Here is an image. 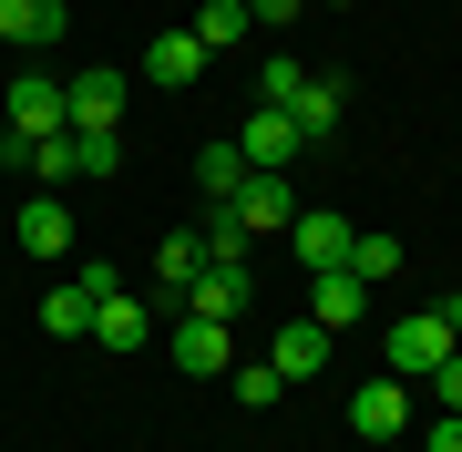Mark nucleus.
<instances>
[{"label":"nucleus","instance_id":"5","mask_svg":"<svg viewBox=\"0 0 462 452\" xmlns=\"http://www.w3.org/2000/svg\"><path fill=\"white\" fill-rule=\"evenodd\" d=\"M236 154H247V175H288L298 154H309V134H298L278 103H257V114H247V134H236Z\"/></svg>","mask_w":462,"mask_h":452},{"label":"nucleus","instance_id":"10","mask_svg":"<svg viewBox=\"0 0 462 452\" xmlns=\"http://www.w3.org/2000/svg\"><path fill=\"white\" fill-rule=\"evenodd\" d=\"M206 278V247L196 226H165V247H154V309H185V288Z\"/></svg>","mask_w":462,"mask_h":452},{"label":"nucleus","instance_id":"17","mask_svg":"<svg viewBox=\"0 0 462 452\" xmlns=\"http://www.w3.org/2000/svg\"><path fill=\"white\" fill-rule=\"evenodd\" d=\"M206 62H216V51H206L196 32H165V42H154V51H144V72H154V83H165V93H185V83H196V72H206Z\"/></svg>","mask_w":462,"mask_h":452},{"label":"nucleus","instance_id":"21","mask_svg":"<svg viewBox=\"0 0 462 452\" xmlns=\"http://www.w3.org/2000/svg\"><path fill=\"white\" fill-rule=\"evenodd\" d=\"M185 32H196L206 51H236V42H247V0H206V11L185 21Z\"/></svg>","mask_w":462,"mask_h":452},{"label":"nucleus","instance_id":"31","mask_svg":"<svg viewBox=\"0 0 462 452\" xmlns=\"http://www.w3.org/2000/svg\"><path fill=\"white\" fill-rule=\"evenodd\" d=\"M11 154H21V134H11V114H0V165H11Z\"/></svg>","mask_w":462,"mask_h":452},{"label":"nucleus","instance_id":"27","mask_svg":"<svg viewBox=\"0 0 462 452\" xmlns=\"http://www.w3.org/2000/svg\"><path fill=\"white\" fill-rule=\"evenodd\" d=\"M298 11H309V0H247V32H288Z\"/></svg>","mask_w":462,"mask_h":452},{"label":"nucleus","instance_id":"22","mask_svg":"<svg viewBox=\"0 0 462 452\" xmlns=\"http://www.w3.org/2000/svg\"><path fill=\"white\" fill-rule=\"evenodd\" d=\"M42 329H51V339H93V299H83V288L62 278V288L42 299Z\"/></svg>","mask_w":462,"mask_h":452},{"label":"nucleus","instance_id":"7","mask_svg":"<svg viewBox=\"0 0 462 452\" xmlns=\"http://www.w3.org/2000/svg\"><path fill=\"white\" fill-rule=\"evenodd\" d=\"M349 236H360V226H349V217H329V206H298V217H288V247H298V268H349Z\"/></svg>","mask_w":462,"mask_h":452},{"label":"nucleus","instance_id":"25","mask_svg":"<svg viewBox=\"0 0 462 452\" xmlns=\"http://www.w3.org/2000/svg\"><path fill=\"white\" fill-rule=\"evenodd\" d=\"M298 83H309V62H288V51H278V62H257V93H267V103H288Z\"/></svg>","mask_w":462,"mask_h":452},{"label":"nucleus","instance_id":"6","mask_svg":"<svg viewBox=\"0 0 462 452\" xmlns=\"http://www.w3.org/2000/svg\"><path fill=\"white\" fill-rule=\"evenodd\" d=\"M0 114H11V134H21V144L62 134V72H21V83L0 93Z\"/></svg>","mask_w":462,"mask_h":452},{"label":"nucleus","instance_id":"29","mask_svg":"<svg viewBox=\"0 0 462 452\" xmlns=\"http://www.w3.org/2000/svg\"><path fill=\"white\" fill-rule=\"evenodd\" d=\"M421 452H462V411H442V421H431V432H421Z\"/></svg>","mask_w":462,"mask_h":452},{"label":"nucleus","instance_id":"3","mask_svg":"<svg viewBox=\"0 0 462 452\" xmlns=\"http://www.w3.org/2000/svg\"><path fill=\"white\" fill-rule=\"evenodd\" d=\"M349 432H360V452L401 442V432H411V381H360V391H349Z\"/></svg>","mask_w":462,"mask_h":452},{"label":"nucleus","instance_id":"2","mask_svg":"<svg viewBox=\"0 0 462 452\" xmlns=\"http://www.w3.org/2000/svg\"><path fill=\"white\" fill-rule=\"evenodd\" d=\"M452 360V329H442V309H411V318H391V381H431V370Z\"/></svg>","mask_w":462,"mask_h":452},{"label":"nucleus","instance_id":"19","mask_svg":"<svg viewBox=\"0 0 462 452\" xmlns=\"http://www.w3.org/2000/svg\"><path fill=\"white\" fill-rule=\"evenodd\" d=\"M196 247H206V268H247V226H236L226 206H206V217H196Z\"/></svg>","mask_w":462,"mask_h":452},{"label":"nucleus","instance_id":"13","mask_svg":"<svg viewBox=\"0 0 462 452\" xmlns=\"http://www.w3.org/2000/svg\"><path fill=\"white\" fill-rule=\"evenodd\" d=\"M62 0H0V42H11V51H51V42H62Z\"/></svg>","mask_w":462,"mask_h":452},{"label":"nucleus","instance_id":"26","mask_svg":"<svg viewBox=\"0 0 462 452\" xmlns=\"http://www.w3.org/2000/svg\"><path fill=\"white\" fill-rule=\"evenodd\" d=\"M72 154H83V175H114L124 165V134H72Z\"/></svg>","mask_w":462,"mask_h":452},{"label":"nucleus","instance_id":"20","mask_svg":"<svg viewBox=\"0 0 462 452\" xmlns=\"http://www.w3.org/2000/svg\"><path fill=\"white\" fill-rule=\"evenodd\" d=\"M196 185H206V206H226L236 185H247V154L236 144H196Z\"/></svg>","mask_w":462,"mask_h":452},{"label":"nucleus","instance_id":"28","mask_svg":"<svg viewBox=\"0 0 462 452\" xmlns=\"http://www.w3.org/2000/svg\"><path fill=\"white\" fill-rule=\"evenodd\" d=\"M431 401H442V411H462V350H452L442 370H431Z\"/></svg>","mask_w":462,"mask_h":452},{"label":"nucleus","instance_id":"12","mask_svg":"<svg viewBox=\"0 0 462 452\" xmlns=\"http://www.w3.org/2000/svg\"><path fill=\"white\" fill-rule=\"evenodd\" d=\"M247 299H257L247 268H206L196 288H185V318H226V329H236V318H247Z\"/></svg>","mask_w":462,"mask_h":452},{"label":"nucleus","instance_id":"32","mask_svg":"<svg viewBox=\"0 0 462 452\" xmlns=\"http://www.w3.org/2000/svg\"><path fill=\"white\" fill-rule=\"evenodd\" d=\"M319 11H349V0H319Z\"/></svg>","mask_w":462,"mask_h":452},{"label":"nucleus","instance_id":"15","mask_svg":"<svg viewBox=\"0 0 462 452\" xmlns=\"http://www.w3.org/2000/svg\"><path fill=\"white\" fill-rule=\"evenodd\" d=\"M226 217L257 236V226H288V217H298V196H288V175H247V185L226 196Z\"/></svg>","mask_w":462,"mask_h":452},{"label":"nucleus","instance_id":"24","mask_svg":"<svg viewBox=\"0 0 462 452\" xmlns=\"http://www.w3.org/2000/svg\"><path fill=\"white\" fill-rule=\"evenodd\" d=\"M349 268H360V278L380 288V278L401 268V236H370V226H360V236H349Z\"/></svg>","mask_w":462,"mask_h":452},{"label":"nucleus","instance_id":"1","mask_svg":"<svg viewBox=\"0 0 462 452\" xmlns=\"http://www.w3.org/2000/svg\"><path fill=\"white\" fill-rule=\"evenodd\" d=\"M62 124L72 134H124V72H103V62L62 72Z\"/></svg>","mask_w":462,"mask_h":452},{"label":"nucleus","instance_id":"11","mask_svg":"<svg viewBox=\"0 0 462 452\" xmlns=\"http://www.w3.org/2000/svg\"><path fill=\"white\" fill-rule=\"evenodd\" d=\"M360 309H370V278H360V268H319V278H309V318H319L329 339H339Z\"/></svg>","mask_w":462,"mask_h":452},{"label":"nucleus","instance_id":"23","mask_svg":"<svg viewBox=\"0 0 462 452\" xmlns=\"http://www.w3.org/2000/svg\"><path fill=\"white\" fill-rule=\"evenodd\" d=\"M226 391H236L247 411H267V401H278L288 381H278V360H236V370H226Z\"/></svg>","mask_w":462,"mask_h":452},{"label":"nucleus","instance_id":"4","mask_svg":"<svg viewBox=\"0 0 462 452\" xmlns=\"http://www.w3.org/2000/svg\"><path fill=\"white\" fill-rule=\"evenodd\" d=\"M165 360H175V370H196V381H226V370H236V339H226V318H185V309H175Z\"/></svg>","mask_w":462,"mask_h":452},{"label":"nucleus","instance_id":"30","mask_svg":"<svg viewBox=\"0 0 462 452\" xmlns=\"http://www.w3.org/2000/svg\"><path fill=\"white\" fill-rule=\"evenodd\" d=\"M442 329H452V350H462V288H452V299H442Z\"/></svg>","mask_w":462,"mask_h":452},{"label":"nucleus","instance_id":"9","mask_svg":"<svg viewBox=\"0 0 462 452\" xmlns=\"http://www.w3.org/2000/svg\"><path fill=\"white\" fill-rule=\"evenodd\" d=\"M278 114H288L309 144H329V134H339V114H349V83H339V72H309V83H298Z\"/></svg>","mask_w":462,"mask_h":452},{"label":"nucleus","instance_id":"18","mask_svg":"<svg viewBox=\"0 0 462 452\" xmlns=\"http://www.w3.org/2000/svg\"><path fill=\"white\" fill-rule=\"evenodd\" d=\"M21 165H32L42 196H62V185L83 175V154H72V124H62V134H42V144H21Z\"/></svg>","mask_w":462,"mask_h":452},{"label":"nucleus","instance_id":"16","mask_svg":"<svg viewBox=\"0 0 462 452\" xmlns=\"http://www.w3.org/2000/svg\"><path fill=\"white\" fill-rule=\"evenodd\" d=\"M11 236H21L32 257H72V206H62V196H32V206L11 217Z\"/></svg>","mask_w":462,"mask_h":452},{"label":"nucleus","instance_id":"8","mask_svg":"<svg viewBox=\"0 0 462 452\" xmlns=\"http://www.w3.org/2000/svg\"><path fill=\"white\" fill-rule=\"evenodd\" d=\"M93 350H114V360L154 350V299H134V288H114V299L93 309Z\"/></svg>","mask_w":462,"mask_h":452},{"label":"nucleus","instance_id":"14","mask_svg":"<svg viewBox=\"0 0 462 452\" xmlns=\"http://www.w3.org/2000/svg\"><path fill=\"white\" fill-rule=\"evenodd\" d=\"M267 360H278V381H288V391H298V381H319V370H329V329H319V318H288Z\"/></svg>","mask_w":462,"mask_h":452}]
</instances>
